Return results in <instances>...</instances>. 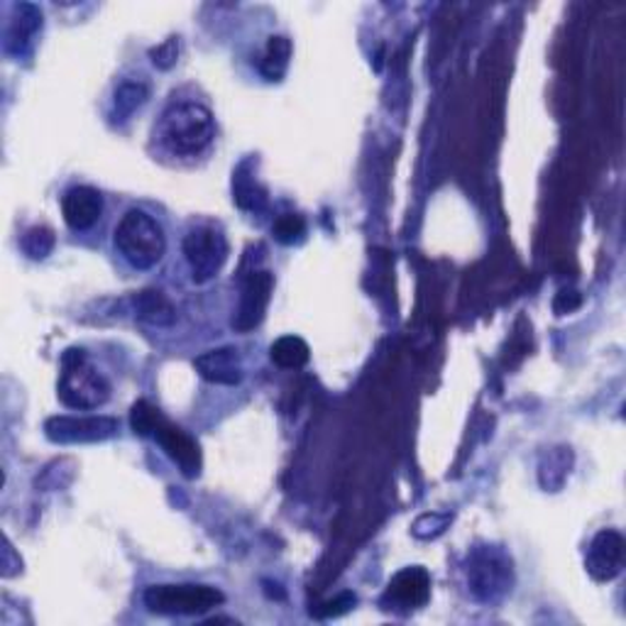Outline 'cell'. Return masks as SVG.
<instances>
[{"label": "cell", "instance_id": "obj_1", "mask_svg": "<svg viewBox=\"0 0 626 626\" xmlns=\"http://www.w3.org/2000/svg\"><path fill=\"white\" fill-rule=\"evenodd\" d=\"M155 135L174 155H201L215 138V122L211 110L193 101H181L162 113Z\"/></svg>", "mask_w": 626, "mask_h": 626}, {"label": "cell", "instance_id": "obj_2", "mask_svg": "<svg viewBox=\"0 0 626 626\" xmlns=\"http://www.w3.org/2000/svg\"><path fill=\"white\" fill-rule=\"evenodd\" d=\"M61 404L76 412H91L110 399V382L98 367L91 365L81 347H69L61 353V373L57 382Z\"/></svg>", "mask_w": 626, "mask_h": 626}, {"label": "cell", "instance_id": "obj_3", "mask_svg": "<svg viewBox=\"0 0 626 626\" xmlns=\"http://www.w3.org/2000/svg\"><path fill=\"white\" fill-rule=\"evenodd\" d=\"M130 424L138 436H152L164 448L174 463L179 465L184 477H197L201 472V450L191 436L184 434L179 426H172L160 414V409L150 402H138L130 412Z\"/></svg>", "mask_w": 626, "mask_h": 626}, {"label": "cell", "instance_id": "obj_4", "mask_svg": "<svg viewBox=\"0 0 626 626\" xmlns=\"http://www.w3.org/2000/svg\"><path fill=\"white\" fill-rule=\"evenodd\" d=\"M113 240H116L122 260L135 267V270H152L167 252V238H164L162 225L140 209H132L122 215Z\"/></svg>", "mask_w": 626, "mask_h": 626}, {"label": "cell", "instance_id": "obj_5", "mask_svg": "<svg viewBox=\"0 0 626 626\" xmlns=\"http://www.w3.org/2000/svg\"><path fill=\"white\" fill-rule=\"evenodd\" d=\"M142 602L152 614L162 617H199L225 602V594L211 584H152L142 594Z\"/></svg>", "mask_w": 626, "mask_h": 626}, {"label": "cell", "instance_id": "obj_6", "mask_svg": "<svg viewBox=\"0 0 626 626\" xmlns=\"http://www.w3.org/2000/svg\"><path fill=\"white\" fill-rule=\"evenodd\" d=\"M468 584L480 602H497L515 584V568L509 556L495 546H477L468 556Z\"/></svg>", "mask_w": 626, "mask_h": 626}, {"label": "cell", "instance_id": "obj_7", "mask_svg": "<svg viewBox=\"0 0 626 626\" xmlns=\"http://www.w3.org/2000/svg\"><path fill=\"white\" fill-rule=\"evenodd\" d=\"M228 238L213 225H199L184 238V258H187L191 280L197 284H209L215 280L228 262Z\"/></svg>", "mask_w": 626, "mask_h": 626}, {"label": "cell", "instance_id": "obj_8", "mask_svg": "<svg viewBox=\"0 0 626 626\" xmlns=\"http://www.w3.org/2000/svg\"><path fill=\"white\" fill-rule=\"evenodd\" d=\"M118 434V421L110 416H52L45 421V436L59 446L98 444Z\"/></svg>", "mask_w": 626, "mask_h": 626}, {"label": "cell", "instance_id": "obj_9", "mask_svg": "<svg viewBox=\"0 0 626 626\" xmlns=\"http://www.w3.org/2000/svg\"><path fill=\"white\" fill-rule=\"evenodd\" d=\"M428 600H430V575L426 568L414 566L399 570L394 578L389 580L382 594V607L406 614L424 607Z\"/></svg>", "mask_w": 626, "mask_h": 626}, {"label": "cell", "instance_id": "obj_10", "mask_svg": "<svg viewBox=\"0 0 626 626\" xmlns=\"http://www.w3.org/2000/svg\"><path fill=\"white\" fill-rule=\"evenodd\" d=\"M274 292V276L270 272H250L243 284L238 311L233 316V328L238 333H250L264 321L267 306Z\"/></svg>", "mask_w": 626, "mask_h": 626}, {"label": "cell", "instance_id": "obj_11", "mask_svg": "<svg viewBox=\"0 0 626 626\" xmlns=\"http://www.w3.org/2000/svg\"><path fill=\"white\" fill-rule=\"evenodd\" d=\"M624 563V539L619 531L604 529L592 539L588 556H584V568L590 578L598 582H610L622 572Z\"/></svg>", "mask_w": 626, "mask_h": 626}, {"label": "cell", "instance_id": "obj_12", "mask_svg": "<svg viewBox=\"0 0 626 626\" xmlns=\"http://www.w3.org/2000/svg\"><path fill=\"white\" fill-rule=\"evenodd\" d=\"M43 33V10L33 3H20L13 8V17L5 27V52L17 59L33 52L37 35Z\"/></svg>", "mask_w": 626, "mask_h": 626}, {"label": "cell", "instance_id": "obj_13", "mask_svg": "<svg viewBox=\"0 0 626 626\" xmlns=\"http://www.w3.org/2000/svg\"><path fill=\"white\" fill-rule=\"evenodd\" d=\"M104 213V197L94 187H74L61 199V215L71 231H88Z\"/></svg>", "mask_w": 626, "mask_h": 626}, {"label": "cell", "instance_id": "obj_14", "mask_svg": "<svg viewBox=\"0 0 626 626\" xmlns=\"http://www.w3.org/2000/svg\"><path fill=\"white\" fill-rule=\"evenodd\" d=\"M193 367H197V373L211 385L235 387L243 382L240 355L231 345L215 347V351L199 355L197 361H193Z\"/></svg>", "mask_w": 626, "mask_h": 626}, {"label": "cell", "instance_id": "obj_15", "mask_svg": "<svg viewBox=\"0 0 626 626\" xmlns=\"http://www.w3.org/2000/svg\"><path fill=\"white\" fill-rule=\"evenodd\" d=\"M255 160H245L238 169L233 172V199L243 211L260 213L267 209V189L255 177Z\"/></svg>", "mask_w": 626, "mask_h": 626}, {"label": "cell", "instance_id": "obj_16", "mask_svg": "<svg viewBox=\"0 0 626 626\" xmlns=\"http://www.w3.org/2000/svg\"><path fill=\"white\" fill-rule=\"evenodd\" d=\"M572 470V450L568 446L546 448L539 460V482L546 492H558L566 485Z\"/></svg>", "mask_w": 626, "mask_h": 626}, {"label": "cell", "instance_id": "obj_17", "mask_svg": "<svg viewBox=\"0 0 626 626\" xmlns=\"http://www.w3.org/2000/svg\"><path fill=\"white\" fill-rule=\"evenodd\" d=\"M135 311L140 321L157 328H167L177 321V309H174L172 302L160 290L140 292L135 299Z\"/></svg>", "mask_w": 626, "mask_h": 626}, {"label": "cell", "instance_id": "obj_18", "mask_svg": "<svg viewBox=\"0 0 626 626\" xmlns=\"http://www.w3.org/2000/svg\"><path fill=\"white\" fill-rule=\"evenodd\" d=\"M290 59H292V43L282 35L270 37V43H267L262 59H260V71L264 79L270 81H280L286 69H290Z\"/></svg>", "mask_w": 626, "mask_h": 626}, {"label": "cell", "instance_id": "obj_19", "mask_svg": "<svg viewBox=\"0 0 626 626\" xmlns=\"http://www.w3.org/2000/svg\"><path fill=\"white\" fill-rule=\"evenodd\" d=\"M309 345L299 335H284L280 341H274L270 347V357L274 365L284 369H299L309 363Z\"/></svg>", "mask_w": 626, "mask_h": 626}, {"label": "cell", "instance_id": "obj_20", "mask_svg": "<svg viewBox=\"0 0 626 626\" xmlns=\"http://www.w3.org/2000/svg\"><path fill=\"white\" fill-rule=\"evenodd\" d=\"M150 88L142 81H126L116 91V98H113V116L118 120H128L132 113L147 104Z\"/></svg>", "mask_w": 626, "mask_h": 626}, {"label": "cell", "instance_id": "obj_21", "mask_svg": "<svg viewBox=\"0 0 626 626\" xmlns=\"http://www.w3.org/2000/svg\"><path fill=\"white\" fill-rule=\"evenodd\" d=\"M55 245V231L47 228V225H33V228L25 231L23 238H20V248L33 260H45L47 255H52Z\"/></svg>", "mask_w": 626, "mask_h": 626}, {"label": "cell", "instance_id": "obj_22", "mask_svg": "<svg viewBox=\"0 0 626 626\" xmlns=\"http://www.w3.org/2000/svg\"><path fill=\"white\" fill-rule=\"evenodd\" d=\"M274 240L282 245H296L306 238V221L299 213H282L272 223Z\"/></svg>", "mask_w": 626, "mask_h": 626}, {"label": "cell", "instance_id": "obj_23", "mask_svg": "<svg viewBox=\"0 0 626 626\" xmlns=\"http://www.w3.org/2000/svg\"><path fill=\"white\" fill-rule=\"evenodd\" d=\"M450 521H453V517H450V515H440V511H430V515H421V517L414 521L412 533H414L416 539H421V541L438 539L440 533H446V529L450 527Z\"/></svg>", "mask_w": 626, "mask_h": 626}, {"label": "cell", "instance_id": "obj_24", "mask_svg": "<svg viewBox=\"0 0 626 626\" xmlns=\"http://www.w3.org/2000/svg\"><path fill=\"white\" fill-rule=\"evenodd\" d=\"M150 59H152V64H155L157 69H172L174 64H177V59H179V39L169 37V39H164L162 45L152 47L150 49Z\"/></svg>", "mask_w": 626, "mask_h": 626}, {"label": "cell", "instance_id": "obj_25", "mask_svg": "<svg viewBox=\"0 0 626 626\" xmlns=\"http://www.w3.org/2000/svg\"><path fill=\"white\" fill-rule=\"evenodd\" d=\"M582 306V294L575 292V290H560L556 294V299H553V311L558 316H568L572 311H578Z\"/></svg>", "mask_w": 626, "mask_h": 626}, {"label": "cell", "instance_id": "obj_26", "mask_svg": "<svg viewBox=\"0 0 626 626\" xmlns=\"http://www.w3.org/2000/svg\"><path fill=\"white\" fill-rule=\"evenodd\" d=\"M355 602H357V600H355V594L343 592V594H338L335 600L326 602V604H323V610L318 612V614H321V617H341V614H345V612H351V610H353V604H355Z\"/></svg>", "mask_w": 626, "mask_h": 626}, {"label": "cell", "instance_id": "obj_27", "mask_svg": "<svg viewBox=\"0 0 626 626\" xmlns=\"http://www.w3.org/2000/svg\"><path fill=\"white\" fill-rule=\"evenodd\" d=\"M17 572H23V560L20 556L15 558V551L10 546V541L5 539L3 543V578H15Z\"/></svg>", "mask_w": 626, "mask_h": 626}]
</instances>
